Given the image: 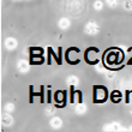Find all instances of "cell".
Returning <instances> with one entry per match:
<instances>
[{"label":"cell","mask_w":132,"mask_h":132,"mask_svg":"<svg viewBox=\"0 0 132 132\" xmlns=\"http://www.w3.org/2000/svg\"><path fill=\"white\" fill-rule=\"evenodd\" d=\"M97 30H98V28H97V25L95 24V23H90V24L87 25V31L90 32V34H95Z\"/></svg>","instance_id":"cell-1"},{"label":"cell","mask_w":132,"mask_h":132,"mask_svg":"<svg viewBox=\"0 0 132 132\" xmlns=\"http://www.w3.org/2000/svg\"><path fill=\"white\" fill-rule=\"evenodd\" d=\"M51 124H52L53 127H59V126H61V120H60L59 118H54L51 121Z\"/></svg>","instance_id":"cell-2"},{"label":"cell","mask_w":132,"mask_h":132,"mask_svg":"<svg viewBox=\"0 0 132 132\" xmlns=\"http://www.w3.org/2000/svg\"><path fill=\"white\" fill-rule=\"evenodd\" d=\"M69 25H70V22L67 21V19H65V18H64V19H61V21L59 22V27H60V28H63V29H66Z\"/></svg>","instance_id":"cell-3"},{"label":"cell","mask_w":132,"mask_h":132,"mask_svg":"<svg viewBox=\"0 0 132 132\" xmlns=\"http://www.w3.org/2000/svg\"><path fill=\"white\" fill-rule=\"evenodd\" d=\"M16 45H17V43H16V41H14L13 38H9V40L6 41V46L9 47V48H14Z\"/></svg>","instance_id":"cell-4"},{"label":"cell","mask_w":132,"mask_h":132,"mask_svg":"<svg viewBox=\"0 0 132 132\" xmlns=\"http://www.w3.org/2000/svg\"><path fill=\"white\" fill-rule=\"evenodd\" d=\"M11 122H12V120H11V118L9 117V115H5L3 118V124L4 125H10Z\"/></svg>","instance_id":"cell-5"},{"label":"cell","mask_w":132,"mask_h":132,"mask_svg":"<svg viewBox=\"0 0 132 132\" xmlns=\"http://www.w3.org/2000/svg\"><path fill=\"white\" fill-rule=\"evenodd\" d=\"M94 7L96 10H101V9H102V3H101L100 0H96L94 3Z\"/></svg>","instance_id":"cell-6"},{"label":"cell","mask_w":132,"mask_h":132,"mask_svg":"<svg viewBox=\"0 0 132 132\" xmlns=\"http://www.w3.org/2000/svg\"><path fill=\"white\" fill-rule=\"evenodd\" d=\"M106 1H107V4L112 7L117 6V4H118V0H106Z\"/></svg>","instance_id":"cell-7"},{"label":"cell","mask_w":132,"mask_h":132,"mask_svg":"<svg viewBox=\"0 0 132 132\" xmlns=\"http://www.w3.org/2000/svg\"><path fill=\"white\" fill-rule=\"evenodd\" d=\"M84 111H85V106H84V104H78V107H77V112L83 113Z\"/></svg>","instance_id":"cell-8"},{"label":"cell","mask_w":132,"mask_h":132,"mask_svg":"<svg viewBox=\"0 0 132 132\" xmlns=\"http://www.w3.org/2000/svg\"><path fill=\"white\" fill-rule=\"evenodd\" d=\"M125 7L126 9H132V1L131 0H129L127 3H125Z\"/></svg>","instance_id":"cell-9"},{"label":"cell","mask_w":132,"mask_h":132,"mask_svg":"<svg viewBox=\"0 0 132 132\" xmlns=\"http://www.w3.org/2000/svg\"><path fill=\"white\" fill-rule=\"evenodd\" d=\"M7 109H9V111L13 109V106H11V104H7Z\"/></svg>","instance_id":"cell-10"}]
</instances>
